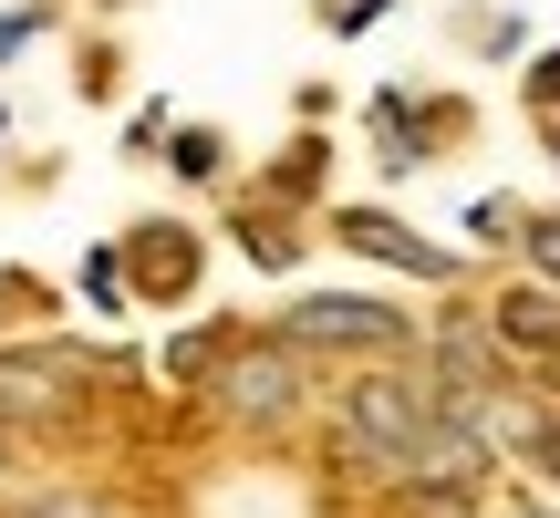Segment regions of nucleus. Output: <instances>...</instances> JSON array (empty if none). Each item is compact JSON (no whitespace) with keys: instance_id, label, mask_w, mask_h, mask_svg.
<instances>
[{"instance_id":"f3484780","label":"nucleus","mask_w":560,"mask_h":518,"mask_svg":"<svg viewBox=\"0 0 560 518\" xmlns=\"http://www.w3.org/2000/svg\"><path fill=\"white\" fill-rule=\"evenodd\" d=\"M32 518H104L94 498H52V508H32Z\"/></svg>"},{"instance_id":"423d86ee","label":"nucleus","mask_w":560,"mask_h":518,"mask_svg":"<svg viewBox=\"0 0 560 518\" xmlns=\"http://www.w3.org/2000/svg\"><path fill=\"white\" fill-rule=\"evenodd\" d=\"M342 239H353L363 259H384V270H405V280H446L457 270V249H436V239H416V228L405 219H384V208H342Z\"/></svg>"},{"instance_id":"1a4fd4ad","label":"nucleus","mask_w":560,"mask_h":518,"mask_svg":"<svg viewBox=\"0 0 560 518\" xmlns=\"http://www.w3.org/2000/svg\"><path fill=\"white\" fill-rule=\"evenodd\" d=\"M467 239H478V249L520 239V198H478V208H467Z\"/></svg>"},{"instance_id":"4468645a","label":"nucleus","mask_w":560,"mask_h":518,"mask_svg":"<svg viewBox=\"0 0 560 518\" xmlns=\"http://www.w3.org/2000/svg\"><path fill=\"white\" fill-rule=\"evenodd\" d=\"M240 239H249V259H270V270H291V228H280V219H249Z\"/></svg>"},{"instance_id":"a211bd4d","label":"nucleus","mask_w":560,"mask_h":518,"mask_svg":"<svg viewBox=\"0 0 560 518\" xmlns=\"http://www.w3.org/2000/svg\"><path fill=\"white\" fill-rule=\"evenodd\" d=\"M0 467H11V425H0Z\"/></svg>"},{"instance_id":"9b49d317","label":"nucleus","mask_w":560,"mask_h":518,"mask_svg":"<svg viewBox=\"0 0 560 518\" xmlns=\"http://www.w3.org/2000/svg\"><path fill=\"white\" fill-rule=\"evenodd\" d=\"M520 94H529V115H560V52H540V62H529V73H520Z\"/></svg>"},{"instance_id":"0eeeda50","label":"nucleus","mask_w":560,"mask_h":518,"mask_svg":"<svg viewBox=\"0 0 560 518\" xmlns=\"http://www.w3.org/2000/svg\"><path fill=\"white\" fill-rule=\"evenodd\" d=\"M488 332H499V353H560V291H550V280L499 291V301H488Z\"/></svg>"},{"instance_id":"f8f14e48","label":"nucleus","mask_w":560,"mask_h":518,"mask_svg":"<svg viewBox=\"0 0 560 518\" xmlns=\"http://www.w3.org/2000/svg\"><path fill=\"white\" fill-rule=\"evenodd\" d=\"M166 156H177V177H219V136H208V125H187Z\"/></svg>"},{"instance_id":"ddd939ff","label":"nucleus","mask_w":560,"mask_h":518,"mask_svg":"<svg viewBox=\"0 0 560 518\" xmlns=\"http://www.w3.org/2000/svg\"><path fill=\"white\" fill-rule=\"evenodd\" d=\"M83 291H94L104 311H125V259H115V249H94V259H83Z\"/></svg>"},{"instance_id":"6e6552de","label":"nucleus","mask_w":560,"mask_h":518,"mask_svg":"<svg viewBox=\"0 0 560 518\" xmlns=\"http://www.w3.org/2000/svg\"><path fill=\"white\" fill-rule=\"evenodd\" d=\"M520 249H529V280L560 291V219H520Z\"/></svg>"},{"instance_id":"9d476101","label":"nucleus","mask_w":560,"mask_h":518,"mask_svg":"<svg viewBox=\"0 0 560 518\" xmlns=\"http://www.w3.org/2000/svg\"><path fill=\"white\" fill-rule=\"evenodd\" d=\"M520 457H529V478H540V487H560V415L529 425V436H520Z\"/></svg>"},{"instance_id":"20e7f679","label":"nucleus","mask_w":560,"mask_h":518,"mask_svg":"<svg viewBox=\"0 0 560 518\" xmlns=\"http://www.w3.org/2000/svg\"><path fill=\"white\" fill-rule=\"evenodd\" d=\"M125 280H136V301H187L198 291V228H177V219H145V228H125Z\"/></svg>"},{"instance_id":"6ab92c4d","label":"nucleus","mask_w":560,"mask_h":518,"mask_svg":"<svg viewBox=\"0 0 560 518\" xmlns=\"http://www.w3.org/2000/svg\"><path fill=\"white\" fill-rule=\"evenodd\" d=\"M550 156H560V115H550Z\"/></svg>"},{"instance_id":"7ed1b4c3","label":"nucleus","mask_w":560,"mask_h":518,"mask_svg":"<svg viewBox=\"0 0 560 518\" xmlns=\"http://www.w3.org/2000/svg\"><path fill=\"white\" fill-rule=\"evenodd\" d=\"M280 342H301V353H405L416 342V321L395 311V301H374V291H312V301H291L280 311Z\"/></svg>"},{"instance_id":"39448f33","label":"nucleus","mask_w":560,"mask_h":518,"mask_svg":"<svg viewBox=\"0 0 560 518\" xmlns=\"http://www.w3.org/2000/svg\"><path fill=\"white\" fill-rule=\"evenodd\" d=\"M83 404V374L62 353H0V425H62Z\"/></svg>"},{"instance_id":"f03ea898","label":"nucleus","mask_w":560,"mask_h":518,"mask_svg":"<svg viewBox=\"0 0 560 518\" xmlns=\"http://www.w3.org/2000/svg\"><path fill=\"white\" fill-rule=\"evenodd\" d=\"M208 395H219L229 425H291L301 404H312V353L301 342H229L219 374H208Z\"/></svg>"},{"instance_id":"2eb2a0df","label":"nucleus","mask_w":560,"mask_h":518,"mask_svg":"<svg viewBox=\"0 0 560 518\" xmlns=\"http://www.w3.org/2000/svg\"><path fill=\"white\" fill-rule=\"evenodd\" d=\"M270 187H291V198H301V187H322V145L301 136V156H280V177H270Z\"/></svg>"},{"instance_id":"f257e3e1","label":"nucleus","mask_w":560,"mask_h":518,"mask_svg":"<svg viewBox=\"0 0 560 518\" xmlns=\"http://www.w3.org/2000/svg\"><path fill=\"white\" fill-rule=\"evenodd\" d=\"M436 415H446L436 374H405V363L384 353L374 374L342 384V404H332V446H342V467H363V478L395 487V478H405V457L436 436Z\"/></svg>"},{"instance_id":"dca6fc26","label":"nucleus","mask_w":560,"mask_h":518,"mask_svg":"<svg viewBox=\"0 0 560 518\" xmlns=\"http://www.w3.org/2000/svg\"><path fill=\"white\" fill-rule=\"evenodd\" d=\"M478 518H560L550 498H509V508H478Z\"/></svg>"}]
</instances>
